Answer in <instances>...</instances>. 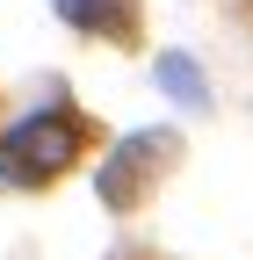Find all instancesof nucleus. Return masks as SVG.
I'll return each mask as SVG.
<instances>
[{
  "mask_svg": "<svg viewBox=\"0 0 253 260\" xmlns=\"http://www.w3.org/2000/svg\"><path fill=\"white\" fill-rule=\"evenodd\" d=\"M87 152V123L80 109L51 102L37 116H22L8 138H0V188H51L58 174H73Z\"/></svg>",
  "mask_w": 253,
  "mask_h": 260,
  "instance_id": "obj_1",
  "label": "nucleus"
},
{
  "mask_svg": "<svg viewBox=\"0 0 253 260\" xmlns=\"http://www.w3.org/2000/svg\"><path fill=\"white\" fill-rule=\"evenodd\" d=\"M167 152H174V138H167V130L123 138V145H116V159L102 167V203H109V210H131V203H138V174L167 167Z\"/></svg>",
  "mask_w": 253,
  "mask_h": 260,
  "instance_id": "obj_2",
  "label": "nucleus"
},
{
  "mask_svg": "<svg viewBox=\"0 0 253 260\" xmlns=\"http://www.w3.org/2000/svg\"><path fill=\"white\" fill-rule=\"evenodd\" d=\"M51 8L66 15L73 29L102 37V44H131L138 37V0H51Z\"/></svg>",
  "mask_w": 253,
  "mask_h": 260,
  "instance_id": "obj_3",
  "label": "nucleus"
},
{
  "mask_svg": "<svg viewBox=\"0 0 253 260\" xmlns=\"http://www.w3.org/2000/svg\"><path fill=\"white\" fill-rule=\"evenodd\" d=\"M160 80H167V94H174V102H203V73H196L181 51H174V58H160Z\"/></svg>",
  "mask_w": 253,
  "mask_h": 260,
  "instance_id": "obj_4",
  "label": "nucleus"
}]
</instances>
